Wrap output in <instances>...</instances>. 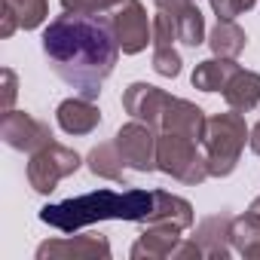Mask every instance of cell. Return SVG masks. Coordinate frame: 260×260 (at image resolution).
Listing matches in <instances>:
<instances>
[{
    "instance_id": "277c9868",
    "label": "cell",
    "mask_w": 260,
    "mask_h": 260,
    "mask_svg": "<svg viewBox=\"0 0 260 260\" xmlns=\"http://www.w3.org/2000/svg\"><path fill=\"white\" fill-rule=\"evenodd\" d=\"M199 141L193 138H184V135H172V132H162L159 141H156V169L172 175L175 181L187 184V187H196L202 184L208 175V162H205V153H199L196 147Z\"/></svg>"
},
{
    "instance_id": "9a60e30c",
    "label": "cell",
    "mask_w": 260,
    "mask_h": 260,
    "mask_svg": "<svg viewBox=\"0 0 260 260\" xmlns=\"http://www.w3.org/2000/svg\"><path fill=\"white\" fill-rule=\"evenodd\" d=\"M196 220L193 214V205L181 196H172L166 190H153V211H150V220L147 223H172L178 230H190Z\"/></svg>"
},
{
    "instance_id": "ba28073f",
    "label": "cell",
    "mask_w": 260,
    "mask_h": 260,
    "mask_svg": "<svg viewBox=\"0 0 260 260\" xmlns=\"http://www.w3.org/2000/svg\"><path fill=\"white\" fill-rule=\"evenodd\" d=\"M0 138L13 150H22V153H37L40 147L52 144L49 125L34 119L25 110H7L4 113V119H0Z\"/></svg>"
},
{
    "instance_id": "30bf717a",
    "label": "cell",
    "mask_w": 260,
    "mask_h": 260,
    "mask_svg": "<svg viewBox=\"0 0 260 260\" xmlns=\"http://www.w3.org/2000/svg\"><path fill=\"white\" fill-rule=\"evenodd\" d=\"M172 98H175V95L162 92L159 86H150V83H132V86L122 92V107H125V113L132 116V119H141V122L159 128L162 113H166V107H169Z\"/></svg>"
},
{
    "instance_id": "9c48e42d",
    "label": "cell",
    "mask_w": 260,
    "mask_h": 260,
    "mask_svg": "<svg viewBox=\"0 0 260 260\" xmlns=\"http://www.w3.org/2000/svg\"><path fill=\"white\" fill-rule=\"evenodd\" d=\"M107 260L110 242L101 233L92 236H74V239H52L37 248V260Z\"/></svg>"
},
{
    "instance_id": "e0dca14e",
    "label": "cell",
    "mask_w": 260,
    "mask_h": 260,
    "mask_svg": "<svg viewBox=\"0 0 260 260\" xmlns=\"http://www.w3.org/2000/svg\"><path fill=\"white\" fill-rule=\"evenodd\" d=\"M236 71H239L236 58H220V55L205 58V61H199L196 71H193V86H196L199 92H220V89L230 83V77H233Z\"/></svg>"
},
{
    "instance_id": "4dcf8cb0",
    "label": "cell",
    "mask_w": 260,
    "mask_h": 260,
    "mask_svg": "<svg viewBox=\"0 0 260 260\" xmlns=\"http://www.w3.org/2000/svg\"><path fill=\"white\" fill-rule=\"evenodd\" d=\"M248 144H251V150L260 156V122H254L251 125V135H248Z\"/></svg>"
},
{
    "instance_id": "ac0fdd59",
    "label": "cell",
    "mask_w": 260,
    "mask_h": 260,
    "mask_svg": "<svg viewBox=\"0 0 260 260\" xmlns=\"http://www.w3.org/2000/svg\"><path fill=\"white\" fill-rule=\"evenodd\" d=\"M86 166H89V172L95 175V178H104V181H122V175H125V162H122V153H119V147H116V141H104V144H98V147H92V153L86 156Z\"/></svg>"
},
{
    "instance_id": "603a6c76",
    "label": "cell",
    "mask_w": 260,
    "mask_h": 260,
    "mask_svg": "<svg viewBox=\"0 0 260 260\" xmlns=\"http://www.w3.org/2000/svg\"><path fill=\"white\" fill-rule=\"evenodd\" d=\"M122 0H61L64 13H83V16H107Z\"/></svg>"
},
{
    "instance_id": "7402d4cb",
    "label": "cell",
    "mask_w": 260,
    "mask_h": 260,
    "mask_svg": "<svg viewBox=\"0 0 260 260\" xmlns=\"http://www.w3.org/2000/svg\"><path fill=\"white\" fill-rule=\"evenodd\" d=\"M10 4L19 16V28H25V31L40 28L49 16V0H10Z\"/></svg>"
},
{
    "instance_id": "52a82bcc",
    "label": "cell",
    "mask_w": 260,
    "mask_h": 260,
    "mask_svg": "<svg viewBox=\"0 0 260 260\" xmlns=\"http://www.w3.org/2000/svg\"><path fill=\"white\" fill-rule=\"evenodd\" d=\"M110 19L116 43L125 55H138L141 49H147V43H153V25L147 22V10L141 7V0H122L110 13Z\"/></svg>"
},
{
    "instance_id": "2e32d148",
    "label": "cell",
    "mask_w": 260,
    "mask_h": 260,
    "mask_svg": "<svg viewBox=\"0 0 260 260\" xmlns=\"http://www.w3.org/2000/svg\"><path fill=\"white\" fill-rule=\"evenodd\" d=\"M223 101L230 104V110H239V113L254 110L260 104V74L239 68L223 86Z\"/></svg>"
},
{
    "instance_id": "f1b7e54d",
    "label": "cell",
    "mask_w": 260,
    "mask_h": 260,
    "mask_svg": "<svg viewBox=\"0 0 260 260\" xmlns=\"http://www.w3.org/2000/svg\"><path fill=\"white\" fill-rule=\"evenodd\" d=\"M153 4H156V10H162V13H169V16H181V13H187L193 4H196V0H153Z\"/></svg>"
},
{
    "instance_id": "3957f363",
    "label": "cell",
    "mask_w": 260,
    "mask_h": 260,
    "mask_svg": "<svg viewBox=\"0 0 260 260\" xmlns=\"http://www.w3.org/2000/svg\"><path fill=\"white\" fill-rule=\"evenodd\" d=\"M248 135H251V128L245 125V116L239 110L208 116L202 147H205V162H208L211 178H226L236 172Z\"/></svg>"
},
{
    "instance_id": "8fae6325",
    "label": "cell",
    "mask_w": 260,
    "mask_h": 260,
    "mask_svg": "<svg viewBox=\"0 0 260 260\" xmlns=\"http://www.w3.org/2000/svg\"><path fill=\"white\" fill-rule=\"evenodd\" d=\"M205 113L202 107H196L193 101L187 98H172L166 113H162V122H159V132H172V135H184V138H193L202 144V135H205Z\"/></svg>"
},
{
    "instance_id": "cb8c5ba5",
    "label": "cell",
    "mask_w": 260,
    "mask_h": 260,
    "mask_svg": "<svg viewBox=\"0 0 260 260\" xmlns=\"http://www.w3.org/2000/svg\"><path fill=\"white\" fill-rule=\"evenodd\" d=\"M153 71L159 77H178L181 74V55L175 46H153Z\"/></svg>"
},
{
    "instance_id": "ffe728a7",
    "label": "cell",
    "mask_w": 260,
    "mask_h": 260,
    "mask_svg": "<svg viewBox=\"0 0 260 260\" xmlns=\"http://www.w3.org/2000/svg\"><path fill=\"white\" fill-rule=\"evenodd\" d=\"M230 242L245 257V251H251L254 245H260V217H254L251 211H245L242 217H233V223H230Z\"/></svg>"
},
{
    "instance_id": "484cf974",
    "label": "cell",
    "mask_w": 260,
    "mask_h": 260,
    "mask_svg": "<svg viewBox=\"0 0 260 260\" xmlns=\"http://www.w3.org/2000/svg\"><path fill=\"white\" fill-rule=\"evenodd\" d=\"M257 0H211V10L217 19H236L242 13H248Z\"/></svg>"
},
{
    "instance_id": "5b68a950",
    "label": "cell",
    "mask_w": 260,
    "mask_h": 260,
    "mask_svg": "<svg viewBox=\"0 0 260 260\" xmlns=\"http://www.w3.org/2000/svg\"><path fill=\"white\" fill-rule=\"evenodd\" d=\"M80 153L71 150V147H61V144H46L40 147L37 153H31V162H28V184L37 190V193H52L58 187V181H64L68 175H74L80 169Z\"/></svg>"
},
{
    "instance_id": "d6986e66",
    "label": "cell",
    "mask_w": 260,
    "mask_h": 260,
    "mask_svg": "<svg viewBox=\"0 0 260 260\" xmlns=\"http://www.w3.org/2000/svg\"><path fill=\"white\" fill-rule=\"evenodd\" d=\"M245 43H248V37L236 25V19H217V25L208 34V46L220 58H239L242 49H245Z\"/></svg>"
},
{
    "instance_id": "7c38bea8",
    "label": "cell",
    "mask_w": 260,
    "mask_h": 260,
    "mask_svg": "<svg viewBox=\"0 0 260 260\" xmlns=\"http://www.w3.org/2000/svg\"><path fill=\"white\" fill-rule=\"evenodd\" d=\"M181 233L184 230H178L172 223H147L128 254H132V260H162V257H172L175 248L181 245Z\"/></svg>"
},
{
    "instance_id": "4316f807",
    "label": "cell",
    "mask_w": 260,
    "mask_h": 260,
    "mask_svg": "<svg viewBox=\"0 0 260 260\" xmlns=\"http://www.w3.org/2000/svg\"><path fill=\"white\" fill-rule=\"evenodd\" d=\"M16 28H19V16H16V10H13L10 0H4V16H0V37H13Z\"/></svg>"
},
{
    "instance_id": "7a4b0ae2",
    "label": "cell",
    "mask_w": 260,
    "mask_h": 260,
    "mask_svg": "<svg viewBox=\"0 0 260 260\" xmlns=\"http://www.w3.org/2000/svg\"><path fill=\"white\" fill-rule=\"evenodd\" d=\"M153 211V190H92L55 205H43L40 208V220L61 230V233H74L83 230L89 223L98 220H132V223H147Z\"/></svg>"
},
{
    "instance_id": "44dd1931",
    "label": "cell",
    "mask_w": 260,
    "mask_h": 260,
    "mask_svg": "<svg viewBox=\"0 0 260 260\" xmlns=\"http://www.w3.org/2000/svg\"><path fill=\"white\" fill-rule=\"evenodd\" d=\"M175 22H178V40L184 46H199L205 40V19H202V13H199L196 4L187 13H181Z\"/></svg>"
},
{
    "instance_id": "6da1fadb",
    "label": "cell",
    "mask_w": 260,
    "mask_h": 260,
    "mask_svg": "<svg viewBox=\"0 0 260 260\" xmlns=\"http://www.w3.org/2000/svg\"><path fill=\"white\" fill-rule=\"evenodd\" d=\"M43 55L74 92L95 101L119 58L113 19L83 13H64L52 19L43 31Z\"/></svg>"
},
{
    "instance_id": "8992f818",
    "label": "cell",
    "mask_w": 260,
    "mask_h": 260,
    "mask_svg": "<svg viewBox=\"0 0 260 260\" xmlns=\"http://www.w3.org/2000/svg\"><path fill=\"white\" fill-rule=\"evenodd\" d=\"M116 147L122 153V162L128 169H135L141 175H150L156 172V128L141 122V119H132V122H125L119 132H116Z\"/></svg>"
},
{
    "instance_id": "f546056e",
    "label": "cell",
    "mask_w": 260,
    "mask_h": 260,
    "mask_svg": "<svg viewBox=\"0 0 260 260\" xmlns=\"http://www.w3.org/2000/svg\"><path fill=\"white\" fill-rule=\"evenodd\" d=\"M172 257H178V260H190V257H202V248H199V242L196 239H190V242H181L178 248H175V254Z\"/></svg>"
},
{
    "instance_id": "4fadbf2b",
    "label": "cell",
    "mask_w": 260,
    "mask_h": 260,
    "mask_svg": "<svg viewBox=\"0 0 260 260\" xmlns=\"http://www.w3.org/2000/svg\"><path fill=\"white\" fill-rule=\"evenodd\" d=\"M230 223H233V217L230 214H211V217H205L199 226H196V242H199V248H202V257H208V260H226L230 254H233V242H230Z\"/></svg>"
},
{
    "instance_id": "1f68e13d",
    "label": "cell",
    "mask_w": 260,
    "mask_h": 260,
    "mask_svg": "<svg viewBox=\"0 0 260 260\" xmlns=\"http://www.w3.org/2000/svg\"><path fill=\"white\" fill-rule=\"evenodd\" d=\"M248 211H251V214H254V217H260V196H257V199H254V202H251V205H248Z\"/></svg>"
},
{
    "instance_id": "d4e9b609",
    "label": "cell",
    "mask_w": 260,
    "mask_h": 260,
    "mask_svg": "<svg viewBox=\"0 0 260 260\" xmlns=\"http://www.w3.org/2000/svg\"><path fill=\"white\" fill-rule=\"evenodd\" d=\"M175 40H178V22L175 16L159 10L153 19V46H175Z\"/></svg>"
},
{
    "instance_id": "5bb4252c",
    "label": "cell",
    "mask_w": 260,
    "mask_h": 260,
    "mask_svg": "<svg viewBox=\"0 0 260 260\" xmlns=\"http://www.w3.org/2000/svg\"><path fill=\"white\" fill-rule=\"evenodd\" d=\"M55 116H58V125L64 128L68 135H89L92 128L101 122V110H98V104H92L89 98H68V101H61L58 104V110H55Z\"/></svg>"
},
{
    "instance_id": "83f0119b",
    "label": "cell",
    "mask_w": 260,
    "mask_h": 260,
    "mask_svg": "<svg viewBox=\"0 0 260 260\" xmlns=\"http://www.w3.org/2000/svg\"><path fill=\"white\" fill-rule=\"evenodd\" d=\"M16 92H19V83H16V74L10 68H4V113L13 110V101H16Z\"/></svg>"
}]
</instances>
